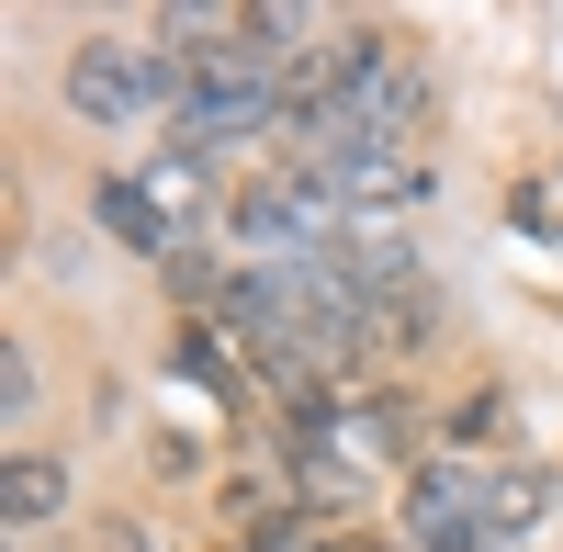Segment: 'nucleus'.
<instances>
[{"label": "nucleus", "instance_id": "nucleus-7", "mask_svg": "<svg viewBox=\"0 0 563 552\" xmlns=\"http://www.w3.org/2000/svg\"><path fill=\"white\" fill-rule=\"evenodd\" d=\"M68 508V463H45V451H12V474H0V519L12 530H45Z\"/></svg>", "mask_w": 563, "mask_h": 552}, {"label": "nucleus", "instance_id": "nucleus-5", "mask_svg": "<svg viewBox=\"0 0 563 552\" xmlns=\"http://www.w3.org/2000/svg\"><path fill=\"white\" fill-rule=\"evenodd\" d=\"M496 519V474H474L462 451H440V463L406 474V552H474Z\"/></svg>", "mask_w": 563, "mask_h": 552}, {"label": "nucleus", "instance_id": "nucleus-6", "mask_svg": "<svg viewBox=\"0 0 563 552\" xmlns=\"http://www.w3.org/2000/svg\"><path fill=\"white\" fill-rule=\"evenodd\" d=\"M90 214H102L113 225V238L135 249V260H180V225L147 203V180H135V169H102V192H90Z\"/></svg>", "mask_w": 563, "mask_h": 552}, {"label": "nucleus", "instance_id": "nucleus-4", "mask_svg": "<svg viewBox=\"0 0 563 552\" xmlns=\"http://www.w3.org/2000/svg\"><path fill=\"white\" fill-rule=\"evenodd\" d=\"M294 440H305V451H327V463L361 474V485H372V474H395V463L417 474V406H406V395H384V384H361V395L339 384L327 406H305V418H294Z\"/></svg>", "mask_w": 563, "mask_h": 552}, {"label": "nucleus", "instance_id": "nucleus-2", "mask_svg": "<svg viewBox=\"0 0 563 552\" xmlns=\"http://www.w3.org/2000/svg\"><path fill=\"white\" fill-rule=\"evenodd\" d=\"M339 238H350V214L327 203L294 158L225 203V249H238V271H316V260H339Z\"/></svg>", "mask_w": 563, "mask_h": 552}, {"label": "nucleus", "instance_id": "nucleus-3", "mask_svg": "<svg viewBox=\"0 0 563 552\" xmlns=\"http://www.w3.org/2000/svg\"><path fill=\"white\" fill-rule=\"evenodd\" d=\"M294 169L350 225H395V214H417V203L440 192V147H429V135H350V147H305Z\"/></svg>", "mask_w": 563, "mask_h": 552}, {"label": "nucleus", "instance_id": "nucleus-10", "mask_svg": "<svg viewBox=\"0 0 563 552\" xmlns=\"http://www.w3.org/2000/svg\"><path fill=\"white\" fill-rule=\"evenodd\" d=\"M496 429H507V395H496V384L462 395V440H496Z\"/></svg>", "mask_w": 563, "mask_h": 552}, {"label": "nucleus", "instance_id": "nucleus-9", "mask_svg": "<svg viewBox=\"0 0 563 552\" xmlns=\"http://www.w3.org/2000/svg\"><path fill=\"white\" fill-rule=\"evenodd\" d=\"M0 418H12V429L34 418V350H23V339L0 350Z\"/></svg>", "mask_w": 563, "mask_h": 552}, {"label": "nucleus", "instance_id": "nucleus-11", "mask_svg": "<svg viewBox=\"0 0 563 552\" xmlns=\"http://www.w3.org/2000/svg\"><path fill=\"white\" fill-rule=\"evenodd\" d=\"M90 552H158V541H147V530H124V519H113V530H102V541H90Z\"/></svg>", "mask_w": 563, "mask_h": 552}, {"label": "nucleus", "instance_id": "nucleus-8", "mask_svg": "<svg viewBox=\"0 0 563 552\" xmlns=\"http://www.w3.org/2000/svg\"><path fill=\"white\" fill-rule=\"evenodd\" d=\"M135 180H147V203H158L169 225H180V214L203 203V158H192V147H180V158H147V169H135ZM180 238H192V225H180Z\"/></svg>", "mask_w": 563, "mask_h": 552}, {"label": "nucleus", "instance_id": "nucleus-1", "mask_svg": "<svg viewBox=\"0 0 563 552\" xmlns=\"http://www.w3.org/2000/svg\"><path fill=\"white\" fill-rule=\"evenodd\" d=\"M68 102L90 124H180V102H192V57H169L158 34H79Z\"/></svg>", "mask_w": 563, "mask_h": 552}]
</instances>
